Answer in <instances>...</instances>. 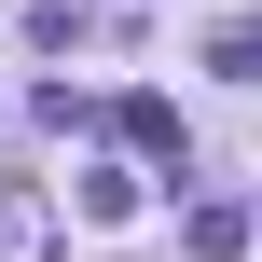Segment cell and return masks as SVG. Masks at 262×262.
Instances as JSON below:
<instances>
[{
	"mask_svg": "<svg viewBox=\"0 0 262 262\" xmlns=\"http://www.w3.org/2000/svg\"><path fill=\"white\" fill-rule=\"evenodd\" d=\"M207 69H221V83H262V14H235V28H207Z\"/></svg>",
	"mask_w": 262,
	"mask_h": 262,
	"instance_id": "obj_4",
	"label": "cell"
},
{
	"mask_svg": "<svg viewBox=\"0 0 262 262\" xmlns=\"http://www.w3.org/2000/svg\"><path fill=\"white\" fill-rule=\"evenodd\" d=\"M180 235H193V262H235V249H249V207L207 193V207H180Z\"/></svg>",
	"mask_w": 262,
	"mask_h": 262,
	"instance_id": "obj_3",
	"label": "cell"
},
{
	"mask_svg": "<svg viewBox=\"0 0 262 262\" xmlns=\"http://www.w3.org/2000/svg\"><path fill=\"white\" fill-rule=\"evenodd\" d=\"M0 262H55V193L41 180H0Z\"/></svg>",
	"mask_w": 262,
	"mask_h": 262,
	"instance_id": "obj_2",
	"label": "cell"
},
{
	"mask_svg": "<svg viewBox=\"0 0 262 262\" xmlns=\"http://www.w3.org/2000/svg\"><path fill=\"white\" fill-rule=\"evenodd\" d=\"M111 124H124V152H152V166H193V138H180V97H111Z\"/></svg>",
	"mask_w": 262,
	"mask_h": 262,
	"instance_id": "obj_1",
	"label": "cell"
}]
</instances>
